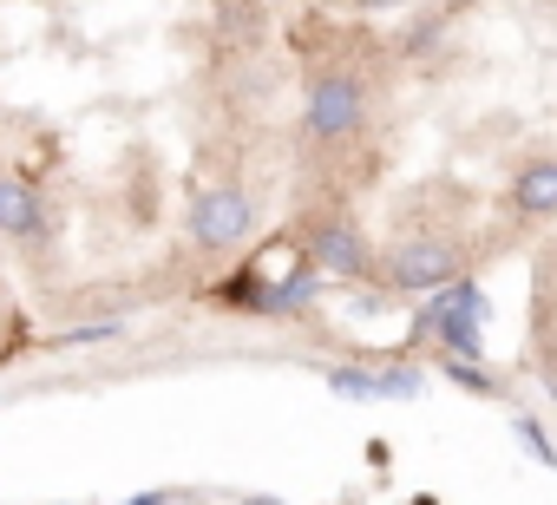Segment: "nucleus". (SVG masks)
Masks as SVG:
<instances>
[{
  "mask_svg": "<svg viewBox=\"0 0 557 505\" xmlns=\"http://www.w3.org/2000/svg\"><path fill=\"white\" fill-rule=\"evenodd\" d=\"M309 257L322 263V270H335V276H361L368 270V243H361V230L355 223H322L315 236H309Z\"/></svg>",
  "mask_w": 557,
  "mask_h": 505,
  "instance_id": "nucleus-5",
  "label": "nucleus"
},
{
  "mask_svg": "<svg viewBox=\"0 0 557 505\" xmlns=\"http://www.w3.org/2000/svg\"><path fill=\"white\" fill-rule=\"evenodd\" d=\"M125 505H164V498H158V492H145V498H125Z\"/></svg>",
  "mask_w": 557,
  "mask_h": 505,
  "instance_id": "nucleus-11",
  "label": "nucleus"
},
{
  "mask_svg": "<svg viewBox=\"0 0 557 505\" xmlns=\"http://www.w3.org/2000/svg\"><path fill=\"white\" fill-rule=\"evenodd\" d=\"M355 8H400V0H355Z\"/></svg>",
  "mask_w": 557,
  "mask_h": 505,
  "instance_id": "nucleus-10",
  "label": "nucleus"
},
{
  "mask_svg": "<svg viewBox=\"0 0 557 505\" xmlns=\"http://www.w3.org/2000/svg\"><path fill=\"white\" fill-rule=\"evenodd\" d=\"M315 8H329V0H315Z\"/></svg>",
  "mask_w": 557,
  "mask_h": 505,
  "instance_id": "nucleus-13",
  "label": "nucleus"
},
{
  "mask_svg": "<svg viewBox=\"0 0 557 505\" xmlns=\"http://www.w3.org/2000/svg\"><path fill=\"white\" fill-rule=\"evenodd\" d=\"M249 223H256V210H249L243 190H203V197L190 204V236H197L203 249H236V243L249 236Z\"/></svg>",
  "mask_w": 557,
  "mask_h": 505,
  "instance_id": "nucleus-2",
  "label": "nucleus"
},
{
  "mask_svg": "<svg viewBox=\"0 0 557 505\" xmlns=\"http://www.w3.org/2000/svg\"><path fill=\"white\" fill-rule=\"evenodd\" d=\"M459 276V257L446 243H400L387 257V283L394 290H446Z\"/></svg>",
  "mask_w": 557,
  "mask_h": 505,
  "instance_id": "nucleus-4",
  "label": "nucleus"
},
{
  "mask_svg": "<svg viewBox=\"0 0 557 505\" xmlns=\"http://www.w3.org/2000/svg\"><path fill=\"white\" fill-rule=\"evenodd\" d=\"M518 210H531V217L557 210V158H537L518 171Z\"/></svg>",
  "mask_w": 557,
  "mask_h": 505,
  "instance_id": "nucleus-8",
  "label": "nucleus"
},
{
  "mask_svg": "<svg viewBox=\"0 0 557 505\" xmlns=\"http://www.w3.org/2000/svg\"><path fill=\"white\" fill-rule=\"evenodd\" d=\"M249 505H275V498H249Z\"/></svg>",
  "mask_w": 557,
  "mask_h": 505,
  "instance_id": "nucleus-12",
  "label": "nucleus"
},
{
  "mask_svg": "<svg viewBox=\"0 0 557 505\" xmlns=\"http://www.w3.org/2000/svg\"><path fill=\"white\" fill-rule=\"evenodd\" d=\"M329 387H335V394H355V401H374V394H420V374H413V368H394V374H355V368H335Z\"/></svg>",
  "mask_w": 557,
  "mask_h": 505,
  "instance_id": "nucleus-6",
  "label": "nucleus"
},
{
  "mask_svg": "<svg viewBox=\"0 0 557 505\" xmlns=\"http://www.w3.org/2000/svg\"><path fill=\"white\" fill-rule=\"evenodd\" d=\"M479 316H485V296H479L472 283H459L453 296L426 303L420 329H426V335H440V342H446L459 361H479Z\"/></svg>",
  "mask_w": 557,
  "mask_h": 505,
  "instance_id": "nucleus-1",
  "label": "nucleus"
},
{
  "mask_svg": "<svg viewBox=\"0 0 557 505\" xmlns=\"http://www.w3.org/2000/svg\"><path fill=\"white\" fill-rule=\"evenodd\" d=\"M355 125H361V79H348V73L315 79V93H309V132L315 138H348Z\"/></svg>",
  "mask_w": 557,
  "mask_h": 505,
  "instance_id": "nucleus-3",
  "label": "nucleus"
},
{
  "mask_svg": "<svg viewBox=\"0 0 557 505\" xmlns=\"http://www.w3.org/2000/svg\"><path fill=\"white\" fill-rule=\"evenodd\" d=\"M453 381H466V387H479V394H498V381L479 374V368H466V361H453Z\"/></svg>",
  "mask_w": 557,
  "mask_h": 505,
  "instance_id": "nucleus-9",
  "label": "nucleus"
},
{
  "mask_svg": "<svg viewBox=\"0 0 557 505\" xmlns=\"http://www.w3.org/2000/svg\"><path fill=\"white\" fill-rule=\"evenodd\" d=\"M0 230L8 236H34L40 230V197L21 177H0Z\"/></svg>",
  "mask_w": 557,
  "mask_h": 505,
  "instance_id": "nucleus-7",
  "label": "nucleus"
}]
</instances>
